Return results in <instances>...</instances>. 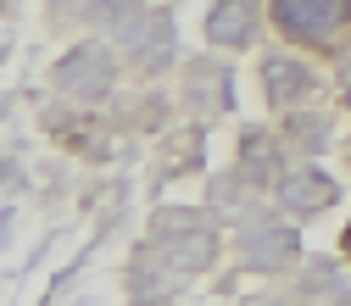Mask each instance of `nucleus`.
<instances>
[{
  "label": "nucleus",
  "mask_w": 351,
  "mask_h": 306,
  "mask_svg": "<svg viewBox=\"0 0 351 306\" xmlns=\"http://www.w3.org/2000/svg\"><path fill=\"white\" fill-rule=\"evenodd\" d=\"M206 34L223 39V45H240V39H251V6H245V0H223V6L212 12Z\"/></svg>",
  "instance_id": "nucleus-2"
},
{
  "label": "nucleus",
  "mask_w": 351,
  "mask_h": 306,
  "mask_svg": "<svg viewBox=\"0 0 351 306\" xmlns=\"http://www.w3.org/2000/svg\"><path fill=\"white\" fill-rule=\"evenodd\" d=\"M346 245H351V234H346Z\"/></svg>",
  "instance_id": "nucleus-5"
},
{
  "label": "nucleus",
  "mask_w": 351,
  "mask_h": 306,
  "mask_svg": "<svg viewBox=\"0 0 351 306\" xmlns=\"http://www.w3.org/2000/svg\"><path fill=\"white\" fill-rule=\"evenodd\" d=\"M251 251H262L256 262H279V256H290V240L285 234H262V240H251Z\"/></svg>",
  "instance_id": "nucleus-4"
},
{
  "label": "nucleus",
  "mask_w": 351,
  "mask_h": 306,
  "mask_svg": "<svg viewBox=\"0 0 351 306\" xmlns=\"http://www.w3.org/2000/svg\"><path fill=\"white\" fill-rule=\"evenodd\" d=\"M346 73H351V67H346Z\"/></svg>",
  "instance_id": "nucleus-6"
},
{
  "label": "nucleus",
  "mask_w": 351,
  "mask_h": 306,
  "mask_svg": "<svg viewBox=\"0 0 351 306\" xmlns=\"http://www.w3.org/2000/svg\"><path fill=\"white\" fill-rule=\"evenodd\" d=\"M346 17H351V0H279V23L306 34V39H324Z\"/></svg>",
  "instance_id": "nucleus-1"
},
{
  "label": "nucleus",
  "mask_w": 351,
  "mask_h": 306,
  "mask_svg": "<svg viewBox=\"0 0 351 306\" xmlns=\"http://www.w3.org/2000/svg\"><path fill=\"white\" fill-rule=\"evenodd\" d=\"M329 195H335V190H329L324 179H290V184H285V201H290V206H318V201H329Z\"/></svg>",
  "instance_id": "nucleus-3"
}]
</instances>
